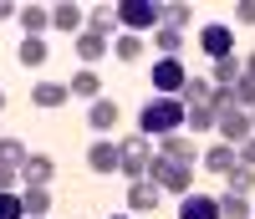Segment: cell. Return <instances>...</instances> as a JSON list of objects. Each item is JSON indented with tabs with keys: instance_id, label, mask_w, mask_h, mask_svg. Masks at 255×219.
<instances>
[{
	"instance_id": "603a6c76",
	"label": "cell",
	"mask_w": 255,
	"mask_h": 219,
	"mask_svg": "<svg viewBox=\"0 0 255 219\" xmlns=\"http://www.w3.org/2000/svg\"><path fill=\"white\" fill-rule=\"evenodd\" d=\"M123 26L118 20V5H92V36H113Z\"/></svg>"
},
{
	"instance_id": "e0dca14e",
	"label": "cell",
	"mask_w": 255,
	"mask_h": 219,
	"mask_svg": "<svg viewBox=\"0 0 255 219\" xmlns=\"http://www.w3.org/2000/svg\"><path fill=\"white\" fill-rule=\"evenodd\" d=\"M215 122H220V112H215L209 102H199V107H189V112H184V127H189V133H215Z\"/></svg>"
},
{
	"instance_id": "277c9868",
	"label": "cell",
	"mask_w": 255,
	"mask_h": 219,
	"mask_svg": "<svg viewBox=\"0 0 255 219\" xmlns=\"http://www.w3.org/2000/svg\"><path fill=\"white\" fill-rule=\"evenodd\" d=\"M123 148V179L133 184V179H148V163H153V153H148V138H128V143H118Z\"/></svg>"
},
{
	"instance_id": "d4e9b609",
	"label": "cell",
	"mask_w": 255,
	"mask_h": 219,
	"mask_svg": "<svg viewBox=\"0 0 255 219\" xmlns=\"http://www.w3.org/2000/svg\"><path fill=\"white\" fill-rule=\"evenodd\" d=\"M255 209H250V199H245V194H225V199H220V219H250Z\"/></svg>"
},
{
	"instance_id": "d590c367",
	"label": "cell",
	"mask_w": 255,
	"mask_h": 219,
	"mask_svg": "<svg viewBox=\"0 0 255 219\" xmlns=\"http://www.w3.org/2000/svg\"><path fill=\"white\" fill-rule=\"evenodd\" d=\"M235 15L245 20V26H255V0H240V5H235Z\"/></svg>"
},
{
	"instance_id": "7c38bea8",
	"label": "cell",
	"mask_w": 255,
	"mask_h": 219,
	"mask_svg": "<svg viewBox=\"0 0 255 219\" xmlns=\"http://www.w3.org/2000/svg\"><path fill=\"white\" fill-rule=\"evenodd\" d=\"M87 127H92V133H113V127H118V102L113 97H97L87 107Z\"/></svg>"
},
{
	"instance_id": "2e32d148",
	"label": "cell",
	"mask_w": 255,
	"mask_h": 219,
	"mask_svg": "<svg viewBox=\"0 0 255 219\" xmlns=\"http://www.w3.org/2000/svg\"><path fill=\"white\" fill-rule=\"evenodd\" d=\"M82 15H87L82 5L61 0V5H51V26H56V31H77V36H82Z\"/></svg>"
},
{
	"instance_id": "44dd1931",
	"label": "cell",
	"mask_w": 255,
	"mask_h": 219,
	"mask_svg": "<svg viewBox=\"0 0 255 219\" xmlns=\"http://www.w3.org/2000/svg\"><path fill=\"white\" fill-rule=\"evenodd\" d=\"M20 199H26V219H46V214H51V189H31V184H26Z\"/></svg>"
},
{
	"instance_id": "6da1fadb",
	"label": "cell",
	"mask_w": 255,
	"mask_h": 219,
	"mask_svg": "<svg viewBox=\"0 0 255 219\" xmlns=\"http://www.w3.org/2000/svg\"><path fill=\"white\" fill-rule=\"evenodd\" d=\"M184 112H189V107L179 97H153V102H143L138 127H143V138H168V133L184 127Z\"/></svg>"
},
{
	"instance_id": "8fae6325",
	"label": "cell",
	"mask_w": 255,
	"mask_h": 219,
	"mask_svg": "<svg viewBox=\"0 0 255 219\" xmlns=\"http://www.w3.org/2000/svg\"><path fill=\"white\" fill-rule=\"evenodd\" d=\"M179 219H220V199H209V194H184L179 199Z\"/></svg>"
},
{
	"instance_id": "4dcf8cb0",
	"label": "cell",
	"mask_w": 255,
	"mask_h": 219,
	"mask_svg": "<svg viewBox=\"0 0 255 219\" xmlns=\"http://www.w3.org/2000/svg\"><path fill=\"white\" fill-rule=\"evenodd\" d=\"M189 20H194V10H189L184 0H179V5H163V26H174V31H184Z\"/></svg>"
},
{
	"instance_id": "d6a6232c",
	"label": "cell",
	"mask_w": 255,
	"mask_h": 219,
	"mask_svg": "<svg viewBox=\"0 0 255 219\" xmlns=\"http://www.w3.org/2000/svg\"><path fill=\"white\" fill-rule=\"evenodd\" d=\"M118 56H123V61H138V56H143V41H138L133 31H128V36H118Z\"/></svg>"
},
{
	"instance_id": "f1b7e54d",
	"label": "cell",
	"mask_w": 255,
	"mask_h": 219,
	"mask_svg": "<svg viewBox=\"0 0 255 219\" xmlns=\"http://www.w3.org/2000/svg\"><path fill=\"white\" fill-rule=\"evenodd\" d=\"M209 107H215V112H245V107H240V97H235V87H215Z\"/></svg>"
},
{
	"instance_id": "f35d334b",
	"label": "cell",
	"mask_w": 255,
	"mask_h": 219,
	"mask_svg": "<svg viewBox=\"0 0 255 219\" xmlns=\"http://www.w3.org/2000/svg\"><path fill=\"white\" fill-rule=\"evenodd\" d=\"M245 72H250V77H255V56H245Z\"/></svg>"
},
{
	"instance_id": "ba28073f",
	"label": "cell",
	"mask_w": 255,
	"mask_h": 219,
	"mask_svg": "<svg viewBox=\"0 0 255 219\" xmlns=\"http://www.w3.org/2000/svg\"><path fill=\"white\" fill-rule=\"evenodd\" d=\"M199 46H204L209 61H225L230 51H235V36H230V26H204L199 31Z\"/></svg>"
},
{
	"instance_id": "83f0119b",
	"label": "cell",
	"mask_w": 255,
	"mask_h": 219,
	"mask_svg": "<svg viewBox=\"0 0 255 219\" xmlns=\"http://www.w3.org/2000/svg\"><path fill=\"white\" fill-rule=\"evenodd\" d=\"M225 179H230V194H250V189H255V168H245V163H235V168L225 173Z\"/></svg>"
},
{
	"instance_id": "836d02e7",
	"label": "cell",
	"mask_w": 255,
	"mask_h": 219,
	"mask_svg": "<svg viewBox=\"0 0 255 219\" xmlns=\"http://www.w3.org/2000/svg\"><path fill=\"white\" fill-rule=\"evenodd\" d=\"M235 97H240V107H245V112L255 107V77H250V72H245V77L235 82Z\"/></svg>"
},
{
	"instance_id": "8992f818",
	"label": "cell",
	"mask_w": 255,
	"mask_h": 219,
	"mask_svg": "<svg viewBox=\"0 0 255 219\" xmlns=\"http://www.w3.org/2000/svg\"><path fill=\"white\" fill-rule=\"evenodd\" d=\"M87 163H92V173H118V168H123V148H118L113 138H92Z\"/></svg>"
},
{
	"instance_id": "484cf974",
	"label": "cell",
	"mask_w": 255,
	"mask_h": 219,
	"mask_svg": "<svg viewBox=\"0 0 255 219\" xmlns=\"http://www.w3.org/2000/svg\"><path fill=\"white\" fill-rule=\"evenodd\" d=\"M31 153L20 148V138H0V168H20Z\"/></svg>"
},
{
	"instance_id": "e575fe53",
	"label": "cell",
	"mask_w": 255,
	"mask_h": 219,
	"mask_svg": "<svg viewBox=\"0 0 255 219\" xmlns=\"http://www.w3.org/2000/svg\"><path fill=\"white\" fill-rule=\"evenodd\" d=\"M15 184H20V168H0V194H15Z\"/></svg>"
},
{
	"instance_id": "ab89813d",
	"label": "cell",
	"mask_w": 255,
	"mask_h": 219,
	"mask_svg": "<svg viewBox=\"0 0 255 219\" xmlns=\"http://www.w3.org/2000/svg\"><path fill=\"white\" fill-rule=\"evenodd\" d=\"M250 127H255V107H250Z\"/></svg>"
},
{
	"instance_id": "7bdbcfd3",
	"label": "cell",
	"mask_w": 255,
	"mask_h": 219,
	"mask_svg": "<svg viewBox=\"0 0 255 219\" xmlns=\"http://www.w3.org/2000/svg\"><path fill=\"white\" fill-rule=\"evenodd\" d=\"M250 219H255V214H250Z\"/></svg>"
},
{
	"instance_id": "9c48e42d",
	"label": "cell",
	"mask_w": 255,
	"mask_h": 219,
	"mask_svg": "<svg viewBox=\"0 0 255 219\" xmlns=\"http://www.w3.org/2000/svg\"><path fill=\"white\" fill-rule=\"evenodd\" d=\"M158 199H163V189L153 179H133V184H128V209L148 214V209H158Z\"/></svg>"
},
{
	"instance_id": "9a60e30c",
	"label": "cell",
	"mask_w": 255,
	"mask_h": 219,
	"mask_svg": "<svg viewBox=\"0 0 255 219\" xmlns=\"http://www.w3.org/2000/svg\"><path fill=\"white\" fill-rule=\"evenodd\" d=\"M235 163H240V153L230 148V143H215V148L204 153V168H209V173H220V179H225V173L235 168Z\"/></svg>"
},
{
	"instance_id": "4316f807",
	"label": "cell",
	"mask_w": 255,
	"mask_h": 219,
	"mask_svg": "<svg viewBox=\"0 0 255 219\" xmlns=\"http://www.w3.org/2000/svg\"><path fill=\"white\" fill-rule=\"evenodd\" d=\"M77 56H82V67H92V61L102 56V36H92V31H82V36H77Z\"/></svg>"
},
{
	"instance_id": "d6986e66",
	"label": "cell",
	"mask_w": 255,
	"mask_h": 219,
	"mask_svg": "<svg viewBox=\"0 0 255 219\" xmlns=\"http://www.w3.org/2000/svg\"><path fill=\"white\" fill-rule=\"evenodd\" d=\"M158 153H163V158H179V163H194V138H184V133H168Z\"/></svg>"
},
{
	"instance_id": "74e56055",
	"label": "cell",
	"mask_w": 255,
	"mask_h": 219,
	"mask_svg": "<svg viewBox=\"0 0 255 219\" xmlns=\"http://www.w3.org/2000/svg\"><path fill=\"white\" fill-rule=\"evenodd\" d=\"M10 15H15V10H10V5H5V0H0V20H10Z\"/></svg>"
},
{
	"instance_id": "5bb4252c",
	"label": "cell",
	"mask_w": 255,
	"mask_h": 219,
	"mask_svg": "<svg viewBox=\"0 0 255 219\" xmlns=\"http://www.w3.org/2000/svg\"><path fill=\"white\" fill-rule=\"evenodd\" d=\"M67 92H72V97H87V102H97V97H102V77H97L92 67H82V72L67 82Z\"/></svg>"
},
{
	"instance_id": "1f68e13d",
	"label": "cell",
	"mask_w": 255,
	"mask_h": 219,
	"mask_svg": "<svg viewBox=\"0 0 255 219\" xmlns=\"http://www.w3.org/2000/svg\"><path fill=\"white\" fill-rule=\"evenodd\" d=\"M0 219H26V199L20 194H0Z\"/></svg>"
},
{
	"instance_id": "b9f144b4",
	"label": "cell",
	"mask_w": 255,
	"mask_h": 219,
	"mask_svg": "<svg viewBox=\"0 0 255 219\" xmlns=\"http://www.w3.org/2000/svg\"><path fill=\"white\" fill-rule=\"evenodd\" d=\"M118 219H123V214H118Z\"/></svg>"
},
{
	"instance_id": "30bf717a",
	"label": "cell",
	"mask_w": 255,
	"mask_h": 219,
	"mask_svg": "<svg viewBox=\"0 0 255 219\" xmlns=\"http://www.w3.org/2000/svg\"><path fill=\"white\" fill-rule=\"evenodd\" d=\"M215 133L225 138V143H250V112H220V122H215Z\"/></svg>"
},
{
	"instance_id": "52a82bcc",
	"label": "cell",
	"mask_w": 255,
	"mask_h": 219,
	"mask_svg": "<svg viewBox=\"0 0 255 219\" xmlns=\"http://www.w3.org/2000/svg\"><path fill=\"white\" fill-rule=\"evenodd\" d=\"M56 179V163L46 158V153H31L26 163H20V184H31V189H51Z\"/></svg>"
},
{
	"instance_id": "4fadbf2b",
	"label": "cell",
	"mask_w": 255,
	"mask_h": 219,
	"mask_svg": "<svg viewBox=\"0 0 255 219\" xmlns=\"http://www.w3.org/2000/svg\"><path fill=\"white\" fill-rule=\"evenodd\" d=\"M15 20H20V31H26V36H46L51 10H46V5H20V10H15Z\"/></svg>"
},
{
	"instance_id": "ac0fdd59",
	"label": "cell",
	"mask_w": 255,
	"mask_h": 219,
	"mask_svg": "<svg viewBox=\"0 0 255 219\" xmlns=\"http://www.w3.org/2000/svg\"><path fill=\"white\" fill-rule=\"evenodd\" d=\"M209 97H215V82H209V77H189L184 92H179L184 107H199V102H209Z\"/></svg>"
},
{
	"instance_id": "3957f363",
	"label": "cell",
	"mask_w": 255,
	"mask_h": 219,
	"mask_svg": "<svg viewBox=\"0 0 255 219\" xmlns=\"http://www.w3.org/2000/svg\"><path fill=\"white\" fill-rule=\"evenodd\" d=\"M118 20H123L128 31L163 26V5H158V0H123V5H118Z\"/></svg>"
},
{
	"instance_id": "5b68a950",
	"label": "cell",
	"mask_w": 255,
	"mask_h": 219,
	"mask_svg": "<svg viewBox=\"0 0 255 219\" xmlns=\"http://www.w3.org/2000/svg\"><path fill=\"white\" fill-rule=\"evenodd\" d=\"M184 82H189V77H184V61H179V56H158V61H153V87H158V97H179Z\"/></svg>"
},
{
	"instance_id": "8d00e7d4",
	"label": "cell",
	"mask_w": 255,
	"mask_h": 219,
	"mask_svg": "<svg viewBox=\"0 0 255 219\" xmlns=\"http://www.w3.org/2000/svg\"><path fill=\"white\" fill-rule=\"evenodd\" d=\"M240 163H245V168H255V138H250V143H240Z\"/></svg>"
},
{
	"instance_id": "7a4b0ae2",
	"label": "cell",
	"mask_w": 255,
	"mask_h": 219,
	"mask_svg": "<svg viewBox=\"0 0 255 219\" xmlns=\"http://www.w3.org/2000/svg\"><path fill=\"white\" fill-rule=\"evenodd\" d=\"M148 179H153L158 189H174L179 199L189 194V184H194V173H189V163L179 158H163V153H153V163H148Z\"/></svg>"
},
{
	"instance_id": "7402d4cb",
	"label": "cell",
	"mask_w": 255,
	"mask_h": 219,
	"mask_svg": "<svg viewBox=\"0 0 255 219\" xmlns=\"http://www.w3.org/2000/svg\"><path fill=\"white\" fill-rule=\"evenodd\" d=\"M245 77V61L240 56H225V61H215V77H209V82H215V87H235Z\"/></svg>"
},
{
	"instance_id": "cb8c5ba5",
	"label": "cell",
	"mask_w": 255,
	"mask_h": 219,
	"mask_svg": "<svg viewBox=\"0 0 255 219\" xmlns=\"http://www.w3.org/2000/svg\"><path fill=\"white\" fill-rule=\"evenodd\" d=\"M51 56V46H46V36H26L20 41V61H26V67H41V61Z\"/></svg>"
},
{
	"instance_id": "60d3db41",
	"label": "cell",
	"mask_w": 255,
	"mask_h": 219,
	"mask_svg": "<svg viewBox=\"0 0 255 219\" xmlns=\"http://www.w3.org/2000/svg\"><path fill=\"white\" fill-rule=\"evenodd\" d=\"M0 107H5V92H0Z\"/></svg>"
},
{
	"instance_id": "ffe728a7",
	"label": "cell",
	"mask_w": 255,
	"mask_h": 219,
	"mask_svg": "<svg viewBox=\"0 0 255 219\" xmlns=\"http://www.w3.org/2000/svg\"><path fill=\"white\" fill-rule=\"evenodd\" d=\"M67 97H72V92H67V87H56V82H36V87H31V102H36V107H61Z\"/></svg>"
},
{
	"instance_id": "f546056e",
	"label": "cell",
	"mask_w": 255,
	"mask_h": 219,
	"mask_svg": "<svg viewBox=\"0 0 255 219\" xmlns=\"http://www.w3.org/2000/svg\"><path fill=\"white\" fill-rule=\"evenodd\" d=\"M158 51H163V56H179V51H184V31L158 26Z\"/></svg>"
}]
</instances>
